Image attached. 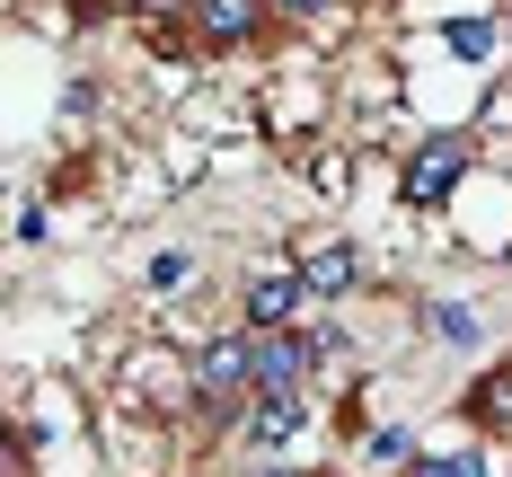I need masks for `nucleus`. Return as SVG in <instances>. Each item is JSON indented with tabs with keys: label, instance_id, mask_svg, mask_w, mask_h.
<instances>
[{
	"label": "nucleus",
	"instance_id": "obj_11",
	"mask_svg": "<svg viewBox=\"0 0 512 477\" xmlns=\"http://www.w3.org/2000/svg\"><path fill=\"white\" fill-rule=\"evenodd\" d=\"M407 477H495V469H486V451H442V460H415Z\"/></svg>",
	"mask_w": 512,
	"mask_h": 477
},
{
	"label": "nucleus",
	"instance_id": "obj_13",
	"mask_svg": "<svg viewBox=\"0 0 512 477\" xmlns=\"http://www.w3.org/2000/svg\"><path fill=\"white\" fill-rule=\"evenodd\" d=\"M274 9H283V18H318L327 0H274Z\"/></svg>",
	"mask_w": 512,
	"mask_h": 477
},
{
	"label": "nucleus",
	"instance_id": "obj_14",
	"mask_svg": "<svg viewBox=\"0 0 512 477\" xmlns=\"http://www.w3.org/2000/svg\"><path fill=\"white\" fill-rule=\"evenodd\" d=\"M265 477H309V469H265Z\"/></svg>",
	"mask_w": 512,
	"mask_h": 477
},
{
	"label": "nucleus",
	"instance_id": "obj_10",
	"mask_svg": "<svg viewBox=\"0 0 512 477\" xmlns=\"http://www.w3.org/2000/svg\"><path fill=\"white\" fill-rule=\"evenodd\" d=\"M468 416H477V424H512V371H495V380L468 389Z\"/></svg>",
	"mask_w": 512,
	"mask_h": 477
},
{
	"label": "nucleus",
	"instance_id": "obj_1",
	"mask_svg": "<svg viewBox=\"0 0 512 477\" xmlns=\"http://www.w3.org/2000/svg\"><path fill=\"white\" fill-rule=\"evenodd\" d=\"M460 177H468V142H460V133L415 142V159H407V204L415 212H442L451 195H460Z\"/></svg>",
	"mask_w": 512,
	"mask_h": 477
},
{
	"label": "nucleus",
	"instance_id": "obj_5",
	"mask_svg": "<svg viewBox=\"0 0 512 477\" xmlns=\"http://www.w3.org/2000/svg\"><path fill=\"white\" fill-rule=\"evenodd\" d=\"M186 27L204 45H248L256 36V0H186Z\"/></svg>",
	"mask_w": 512,
	"mask_h": 477
},
{
	"label": "nucleus",
	"instance_id": "obj_4",
	"mask_svg": "<svg viewBox=\"0 0 512 477\" xmlns=\"http://www.w3.org/2000/svg\"><path fill=\"white\" fill-rule=\"evenodd\" d=\"M301 301H309V274L274 265V274H256V283H248V327H292Z\"/></svg>",
	"mask_w": 512,
	"mask_h": 477
},
{
	"label": "nucleus",
	"instance_id": "obj_6",
	"mask_svg": "<svg viewBox=\"0 0 512 477\" xmlns=\"http://www.w3.org/2000/svg\"><path fill=\"white\" fill-rule=\"evenodd\" d=\"M301 424H309L301 389H274V398H256V407H248V442H256V451H283Z\"/></svg>",
	"mask_w": 512,
	"mask_h": 477
},
{
	"label": "nucleus",
	"instance_id": "obj_12",
	"mask_svg": "<svg viewBox=\"0 0 512 477\" xmlns=\"http://www.w3.org/2000/svg\"><path fill=\"white\" fill-rule=\"evenodd\" d=\"M186 274H195V257H177V248H168V257H151L142 283H151V292H186Z\"/></svg>",
	"mask_w": 512,
	"mask_h": 477
},
{
	"label": "nucleus",
	"instance_id": "obj_7",
	"mask_svg": "<svg viewBox=\"0 0 512 477\" xmlns=\"http://www.w3.org/2000/svg\"><path fill=\"white\" fill-rule=\"evenodd\" d=\"M301 274H309V292H318V301H336V292H354V283H362V257L345 248V239H327V248H309Z\"/></svg>",
	"mask_w": 512,
	"mask_h": 477
},
{
	"label": "nucleus",
	"instance_id": "obj_8",
	"mask_svg": "<svg viewBox=\"0 0 512 477\" xmlns=\"http://www.w3.org/2000/svg\"><path fill=\"white\" fill-rule=\"evenodd\" d=\"M442 45L460 53V62H477V71H495V62H504V18H451Z\"/></svg>",
	"mask_w": 512,
	"mask_h": 477
},
{
	"label": "nucleus",
	"instance_id": "obj_3",
	"mask_svg": "<svg viewBox=\"0 0 512 477\" xmlns=\"http://www.w3.org/2000/svg\"><path fill=\"white\" fill-rule=\"evenodd\" d=\"M195 389H204V398H239V389H256V327L212 336L204 363H195Z\"/></svg>",
	"mask_w": 512,
	"mask_h": 477
},
{
	"label": "nucleus",
	"instance_id": "obj_9",
	"mask_svg": "<svg viewBox=\"0 0 512 477\" xmlns=\"http://www.w3.org/2000/svg\"><path fill=\"white\" fill-rule=\"evenodd\" d=\"M424 327H433V336H451V345H477V336H486V318L460 310V301H433V310H424Z\"/></svg>",
	"mask_w": 512,
	"mask_h": 477
},
{
	"label": "nucleus",
	"instance_id": "obj_2",
	"mask_svg": "<svg viewBox=\"0 0 512 477\" xmlns=\"http://www.w3.org/2000/svg\"><path fill=\"white\" fill-rule=\"evenodd\" d=\"M309 363H318V336H292V327H256V398H274V389H301Z\"/></svg>",
	"mask_w": 512,
	"mask_h": 477
}]
</instances>
